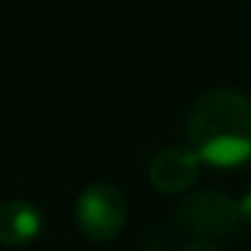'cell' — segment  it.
I'll return each instance as SVG.
<instances>
[{
	"label": "cell",
	"instance_id": "6da1fadb",
	"mask_svg": "<svg viewBox=\"0 0 251 251\" xmlns=\"http://www.w3.org/2000/svg\"><path fill=\"white\" fill-rule=\"evenodd\" d=\"M189 149L200 162L240 165L251 151V103L243 92L216 87L195 100L186 119Z\"/></svg>",
	"mask_w": 251,
	"mask_h": 251
},
{
	"label": "cell",
	"instance_id": "7a4b0ae2",
	"mask_svg": "<svg viewBox=\"0 0 251 251\" xmlns=\"http://www.w3.org/2000/svg\"><path fill=\"white\" fill-rule=\"evenodd\" d=\"M127 222V197L116 184L95 181L76 200V224L87 238L111 240Z\"/></svg>",
	"mask_w": 251,
	"mask_h": 251
},
{
	"label": "cell",
	"instance_id": "5b68a950",
	"mask_svg": "<svg viewBox=\"0 0 251 251\" xmlns=\"http://www.w3.org/2000/svg\"><path fill=\"white\" fill-rule=\"evenodd\" d=\"M41 227H44V213L30 200L17 197V200H8L0 205V243H30L33 238H38Z\"/></svg>",
	"mask_w": 251,
	"mask_h": 251
},
{
	"label": "cell",
	"instance_id": "277c9868",
	"mask_svg": "<svg viewBox=\"0 0 251 251\" xmlns=\"http://www.w3.org/2000/svg\"><path fill=\"white\" fill-rule=\"evenodd\" d=\"M200 173V159L189 146H168L159 149L154 154L151 165H149V178L159 192H184L186 186H192V181Z\"/></svg>",
	"mask_w": 251,
	"mask_h": 251
},
{
	"label": "cell",
	"instance_id": "3957f363",
	"mask_svg": "<svg viewBox=\"0 0 251 251\" xmlns=\"http://www.w3.org/2000/svg\"><path fill=\"white\" fill-rule=\"evenodd\" d=\"M181 222L200 235V240H208L211 235H224L232 232L238 227V222H246L240 216V208L235 205V200H229L227 195L216 189H200L195 195H189L178 208Z\"/></svg>",
	"mask_w": 251,
	"mask_h": 251
},
{
	"label": "cell",
	"instance_id": "8992f818",
	"mask_svg": "<svg viewBox=\"0 0 251 251\" xmlns=\"http://www.w3.org/2000/svg\"><path fill=\"white\" fill-rule=\"evenodd\" d=\"M181 251H222V249H219L213 240H200V238H195L192 243H186Z\"/></svg>",
	"mask_w": 251,
	"mask_h": 251
}]
</instances>
